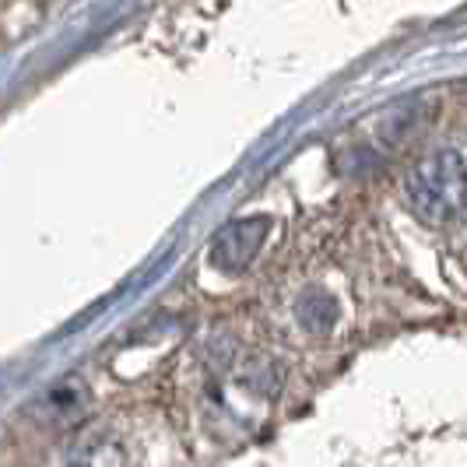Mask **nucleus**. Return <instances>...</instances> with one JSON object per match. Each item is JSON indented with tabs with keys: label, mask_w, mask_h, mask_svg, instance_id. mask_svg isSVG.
<instances>
[{
	"label": "nucleus",
	"mask_w": 467,
	"mask_h": 467,
	"mask_svg": "<svg viewBox=\"0 0 467 467\" xmlns=\"http://www.w3.org/2000/svg\"><path fill=\"white\" fill-rule=\"evenodd\" d=\"M408 208L429 225H453L467 214V151L440 148L404 176Z\"/></svg>",
	"instance_id": "obj_1"
},
{
	"label": "nucleus",
	"mask_w": 467,
	"mask_h": 467,
	"mask_svg": "<svg viewBox=\"0 0 467 467\" xmlns=\"http://www.w3.org/2000/svg\"><path fill=\"white\" fill-rule=\"evenodd\" d=\"M85 408H88V394L70 376L64 383H53L47 394L39 398L32 421L36 425H47V429H70V425H78V421L85 419Z\"/></svg>",
	"instance_id": "obj_3"
},
{
	"label": "nucleus",
	"mask_w": 467,
	"mask_h": 467,
	"mask_svg": "<svg viewBox=\"0 0 467 467\" xmlns=\"http://www.w3.org/2000/svg\"><path fill=\"white\" fill-rule=\"evenodd\" d=\"M267 233H271V218H264V214H254V218L225 225L222 233L214 235V243H211V264L218 271H225V275L246 271L254 264V257L260 254Z\"/></svg>",
	"instance_id": "obj_2"
},
{
	"label": "nucleus",
	"mask_w": 467,
	"mask_h": 467,
	"mask_svg": "<svg viewBox=\"0 0 467 467\" xmlns=\"http://www.w3.org/2000/svg\"><path fill=\"white\" fill-rule=\"evenodd\" d=\"M337 317H341V309L334 303V296H327L324 288L306 292L303 303H299V324L306 330H313V334H327L337 324Z\"/></svg>",
	"instance_id": "obj_4"
}]
</instances>
